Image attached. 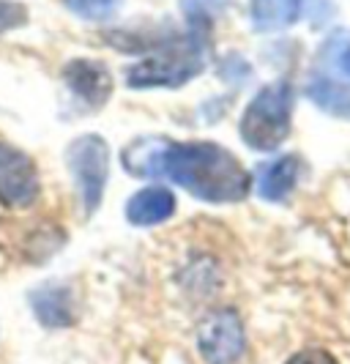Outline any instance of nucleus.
Returning <instances> with one entry per match:
<instances>
[{"label":"nucleus","instance_id":"nucleus-1","mask_svg":"<svg viewBox=\"0 0 350 364\" xmlns=\"http://www.w3.org/2000/svg\"><path fill=\"white\" fill-rule=\"evenodd\" d=\"M162 176L205 203H239L249 195L246 167L217 143H167Z\"/></svg>","mask_w":350,"mask_h":364},{"label":"nucleus","instance_id":"nucleus-2","mask_svg":"<svg viewBox=\"0 0 350 364\" xmlns=\"http://www.w3.org/2000/svg\"><path fill=\"white\" fill-rule=\"evenodd\" d=\"M293 118V88L279 80L260 88L241 115V137L249 148L260 154L277 151L290 134Z\"/></svg>","mask_w":350,"mask_h":364},{"label":"nucleus","instance_id":"nucleus-3","mask_svg":"<svg viewBox=\"0 0 350 364\" xmlns=\"http://www.w3.org/2000/svg\"><path fill=\"white\" fill-rule=\"evenodd\" d=\"M200 36H189L184 44H170L153 58H146L126 69V85L146 88H181L203 72V55L197 50Z\"/></svg>","mask_w":350,"mask_h":364},{"label":"nucleus","instance_id":"nucleus-4","mask_svg":"<svg viewBox=\"0 0 350 364\" xmlns=\"http://www.w3.org/2000/svg\"><path fill=\"white\" fill-rule=\"evenodd\" d=\"M66 164L72 170L85 214L91 217L102 205L110 178V146L99 134H82L66 148Z\"/></svg>","mask_w":350,"mask_h":364},{"label":"nucleus","instance_id":"nucleus-5","mask_svg":"<svg viewBox=\"0 0 350 364\" xmlns=\"http://www.w3.org/2000/svg\"><path fill=\"white\" fill-rule=\"evenodd\" d=\"M195 343L205 364H239L246 350L244 321L236 307H214L200 318Z\"/></svg>","mask_w":350,"mask_h":364},{"label":"nucleus","instance_id":"nucleus-6","mask_svg":"<svg viewBox=\"0 0 350 364\" xmlns=\"http://www.w3.org/2000/svg\"><path fill=\"white\" fill-rule=\"evenodd\" d=\"M38 198L36 164L19 148L0 143V203L9 208H28Z\"/></svg>","mask_w":350,"mask_h":364},{"label":"nucleus","instance_id":"nucleus-7","mask_svg":"<svg viewBox=\"0 0 350 364\" xmlns=\"http://www.w3.org/2000/svg\"><path fill=\"white\" fill-rule=\"evenodd\" d=\"M63 80L69 85V91L91 109H99L107 105V99L112 96V77L110 69L102 60H88L80 58L66 63L63 69Z\"/></svg>","mask_w":350,"mask_h":364},{"label":"nucleus","instance_id":"nucleus-8","mask_svg":"<svg viewBox=\"0 0 350 364\" xmlns=\"http://www.w3.org/2000/svg\"><path fill=\"white\" fill-rule=\"evenodd\" d=\"M31 304L36 312L38 323L47 328H66L77 321V301H74L72 288L47 282L38 291H33Z\"/></svg>","mask_w":350,"mask_h":364},{"label":"nucleus","instance_id":"nucleus-9","mask_svg":"<svg viewBox=\"0 0 350 364\" xmlns=\"http://www.w3.org/2000/svg\"><path fill=\"white\" fill-rule=\"evenodd\" d=\"M304 176V162L298 154H288V156H279L271 164H266L260 170V181H258V195L268 203L285 200L290 192L295 189L298 178Z\"/></svg>","mask_w":350,"mask_h":364},{"label":"nucleus","instance_id":"nucleus-10","mask_svg":"<svg viewBox=\"0 0 350 364\" xmlns=\"http://www.w3.org/2000/svg\"><path fill=\"white\" fill-rule=\"evenodd\" d=\"M175 214V195L165 186H148L131 195L126 203V219L137 228L159 225Z\"/></svg>","mask_w":350,"mask_h":364},{"label":"nucleus","instance_id":"nucleus-11","mask_svg":"<svg viewBox=\"0 0 350 364\" xmlns=\"http://www.w3.org/2000/svg\"><path fill=\"white\" fill-rule=\"evenodd\" d=\"M165 137H140L124 148V167L137 178H159L165 164Z\"/></svg>","mask_w":350,"mask_h":364},{"label":"nucleus","instance_id":"nucleus-12","mask_svg":"<svg viewBox=\"0 0 350 364\" xmlns=\"http://www.w3.org/2000/svg\"><path fill=\"white\" fill-rule=\"evenodd\" d=\"M255 31L271 33L293 25L301 17V0H252L249 3Z\"/></svg>","mask_w":350,"mask_h":364},{"label":"nucleus","instance_id":"nucleus-13","mask_svg":"<svg viewBox=\"0 0 350 364\" xmlns=\"http://www.w3.org/2000/svg\"><path fill=\"white\" fill-rule=\"evenodd\" d=\"M307 93H310V99H312L320 109L332 112L337 118H348L350 121V88L348 85L337 82L332 77H315L312 82H310V88H307Z\"/></svg>","mask_w":350,"mask_h":364},{"label":"nucleus","instance_id":"nucleus-14","mask_svg":"<svg viewBox=\"0 0 350 364\" xmlns=\"http://www.w3.org/2000/svg\"><path fill=\"white\" fill-rule=\"evenodd\" d=\"M227 3L230 0H181V9L195 25H208L217 14L227 9Z\"/></svg>","mask_w":350,"mask_h":364},{"label":"nucleus","instance_id":"nucleus-15","mask_svg":"<svg viewBox=\"0 0 350 364\" xmlns=\"http://www.w3.org/2000/svg\"><path fill=\"white\" fill-rule=\"evenodd\" d=\"M66 6L72 9L77 17L85 19H104L110 17L118 6V0H66Z\"/></svg>","mask_w":350,"mask_h":364},{"label":"nucleus","instance_id":"nucleus-16","mask_svg":"<svg viewBox=\"0 0 350 364\" xmlns=\"http://www.w3.org/2000/svg\"><path fill=\"white\" fill-rule=\"evenodd\" d=\"M25 19H28L25 6L9 3V0H0V33L11 31V28H17V25H25Z\"/></svg>","mask_w":350,"mask_h":364},{"label":"nucleus","instance_id":"nucleus-17","mask_svg":"<svg viewBox=\"0 0 350 364\" xmlns=\"http://www.w3.org/2000/svg\"><path fill=\"white\" fill-rule=\"evenodd\" d=\"M285 364H339V362H337V356L329 353L326 348H304V350L293 353Z\"/></svg>","mask_w":350,"mask_h":364},{"label":"nucleus","instance_id":"nucleus-18","mask_svg":"<svg viewBox=\"0 0 350 364\" xmlns=\"http://www.w3.org/2000/svg\"><path fill=\"white\" fill-rule=\"evenodd\" d=\"M339 69H342L345 77H350V44L339 53Z\"/></svg>","mask_w":350,"mask_h":364}]
</instances>
